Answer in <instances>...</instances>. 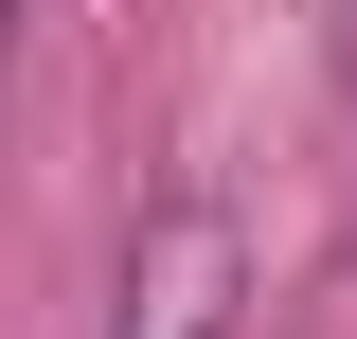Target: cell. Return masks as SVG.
I'll return each mask as SVG.
<instances>
[{
  "label": "cell",
  "instance_id": "cell-2",
  "mask_svg": "<svg viewBox=\"0 0 357 339\" xmlns=\"http://www.w3.org/2000/svg\"><path fill=\"white\" fill-rule=\"evenodd\" d=\"M18 18H36V0H0V54H18Z\"/></svg>",
  "mask_w": 357,
  "mask_h": 339
},
{
  "label": "cell",
  "instance_id": "cell-1",
  "mask_svg": "<svg viewBox=\"0 0 357 339\" xmlns=\"http://www.w3.org/2000/svg\"><path fill=\"white\" fill-rule=\"evenodd\" d=\"M232 303H250V250H232L215 197H161L126 232V286H107V339H232Z\"/></svg>",
  "mask_w": 357,
  "mask_h": 339
},
{
  "label": "cell",
  "instance_id": "cell-3",
  "mask_svg": "<svg viewBox=\"0 0 357 339\" xmlns=\"http://www.w3.org/2000/svg\"><path fill=\"white\" fill-rule=\"evenodd\" d=\"M340 72H357V0H340Z\"/></svg>",
  "mask_w": 357,
  "mask_h": 339
}]
</instances>
